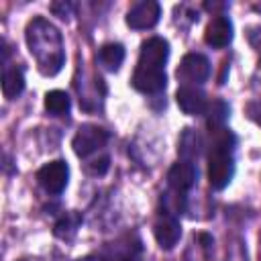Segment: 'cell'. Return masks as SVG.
Wrapping results in <instances>:
<instances>
[{
	"label": "cell",
	"instance_id": "11",
	"mask_svg": "<svg viewBox=\"0 0 261 261\" xmlns=\"http://www.w3.org/2000/svg\"><path fill=\"white\" fill-rule=\"evenodd\" d=\"M175 102L181 108V112L190 114V116L204 114L206 108H208L206 94L196 86H179L177 92H175Z\"/></svg>",
	"mask_w": 261,
	"mask_h": 261
},
{
	"label": "cell",
	"instance_id": "16",
	"mask_svg": "<svg viewBox=\"0 0 261 261\" xmlns=\"http://www.w3.org/2000/svg\"><path fill=\"white\" fill-rule=\"evenodd\" d=\"M200 149H202V139L198 133H194L192 128H186L181 139H179V155L181 159L186 161H194L198 155H200Z\"/></svg>",
	"mask_w": 261,
	"mask_h": 261
},
{
	"label": "cell",
	"instance_id": "22",
	"mask_svg": "<svg viewBox=\"0 0 261 261\" xmlns=\"http://www.w3.org/2000/svg\"><path fill=\"white\" fill-rule=\"evenodd\" d=\"M249 43L255 51H261V27L249 29Z\"/></svg>",
	"mask_w": 261,
	"mask_h": 261
},
{
	"label": "cell",
	"instance_id": "23",
	"mask_svg": "<svg viewBox=\"0 0 261 261\" xmlns=\"http://www.w3.org/2000/svg\"><path fill=\"white\" fill-rule=\"evenodd\" d=\"M77 261H98V259L92 257V255H88V257H82V259H77Z\"/></svg>",
	"mask_w": 261,
	"mask_h": 261
},
{
	"label": "cell",
	"instance_id": "1",
	"mask_svg": "<svg viewBox=\"0 0 261 261\" xmlns=\"http://www.w3.org/2000/svg\"><path fill=\"white\" fill-rule=\"evenodd\" d=\"M24 39L29 53L35 57L37 67L43 75H55L61 71L65 61V51H63L61 33L57 31L55 24H51L43 16H37L27 24Z\"/></svg>",
	"mask_w": 261,
	"mask_h": 261
},
{
	"label": "cell",
	"instance_id": "4",
	"mask_svg": "<svg viewBox=\"0 0 261 261\" xmlns=\"http://www.w3.org/2000/svg\"><path fill=\"white\" fill-rule=\"evenodd\" d=\"M181 86H200L210 77V61L202 53H188L175 71Z\"/></svg>",
	"mask_w": 261,
	"mask_h": 261
},
{
	"label": "cell",
	"instance_id": "14",
	"mask_svg": "<svg viewBox=\"0 0 261 261\" xmlns=\"http://www.w3.org/2000/svg\"><path fill=\"white\" fill-rule=\"evenodd\" d=\"M22 90H24L22 69H18V67H4V73H2V94L8 100H14L16 96H20Z\"/></svg>",
	"mask_w": 261,
	"mask_h": 261
},
{
	"label": "cell",
	"instance_id": "24",
	"mask_svg": "<svg viewBox=\"0 0 261 261\" xmlns=\"http://www.w3.org/2000/svg\"><path fill=\"white\" fill-rule=\"evenodd\" d=\"M259 67H261V61H259Z\"/></svg>",
	"mask_w": 261,
	"mask_h": 261
},
{
	"label": "cell",
	"instance_id": "21",
	"mask_svg": "<svg viewBox=\"0 0 261 261\" xmlns=\"http://www.w3.org/2000/svg\"><path fill=\"white\" fill-rule=\"evenodd\" d=\"M247 114H249L251 120H255V122L261 126V98L249 102V106H247Z\"/></svg>",
	"mask_w": 261,
	"mask_h": 261
},
{
	"label": "cell",
	"instance_id": "19",
	"mask_svg": "<svg viewBox=\"0 0 261 261\" xmlns=\"http://www.w3.org/2000/svg\"><path fill=\"white\" fill-rule=\"evenodd\" d=\"M108 165H110V159H108V155H104V157H100L98 161L88 163L86 169H88V173H92V175H102V173H106Z\"/></svg>",
	"mask_w": 261,
	"mask_h": 261
},
{
	"label": "cell",
	"instance_id": "7",
	"mask_svg": "<svg viewBox=\"0 0 261 261\" xmlns=\"http://www.w3.org/2000/svg\"><path fill=\"white\" fill-rule=\"evenodd\" d=\"M159 16H161V6L159 2L155 0H143V2H137L128 14H126V24L130 29H137V31H143V29H153L157 22H159Z\"/></svg>",
	"mask_w": 261,
	"mask_h": 261
},
{
	"label": "cell",
	"instance_id": "17",
	"mask_svg": "<svg viewBox=\"0 0 261 261\" xmlns=\"http://www.w3.org/2000/svg\"><path fill=\"white\" fill-rule=\"evenodd\" d=\"M228 112H230V108H228V104H226L224 100H214V102H210L208 108H206V112H204L210 130L222 128L224 122H226V118H228Z\"/></svg>",
	"mask_w": 261,
	"mask_h": 261
},
{
	"label": "cell",
	"instance_id": "20",
	"mask_svg": "<svg viewBox=\"0 0 261 261\" xmlns=\"http://www.w3.org/2000/svg\"><path fill=\"white\" fill-rule=\"evenodd\" d=\"M51 12L59 18H67L71 14V4L69 2H53L51 4Z\"/></svg>",
	"mask_w": 261,
	"mask_h": 261
},
{
	"label": "cell",
	"instance_id": "10",
	"mask_svg": "<svg viewBox=\"0 0 261 261\" xmlns=\"http://www.w3.org/2000/svg\"><path fill=\"white\" fill-rule=\"evenodd\" d=\"M133 88L143 92V94H159L165 90L167 75L165 69H149V67H137L130 80Z\"/></svg>",
	"mask_w": 261,
	"mask_h": 261
},
{
	"label": "cell",
	"instance_id": "12",
	"mask_svg": "<svg viewBox=\"0 0 261 261\" xmlns=\"http://www.w3.org/2000/svg\"><path fill=\"white\" fill-rule=\"evenodd\" d=\"M204 41H206V45H210L214 49L226 47L232 41V22H230V18L222 16V14L214 16L208 22L206 31H204Z\"/></svg>",
	"mask_w": 261,
	"mask_h": 261
},
{
	"label": "cell",
	"instance_id": "6",
	"mask_svg": "<svg viewBox=\"0 0 261 261\" xmlns=\"http://www.w3.org/2000/svg\"><path fill=\"white\" fill-rule=\"evenodd\" d=\"M167 57H169V43L163 37H151L141 45V55H139L137 67L165 69Z\"/></svg>",
	"mask_w": 261,
	"mask_h": 261
},
{
	"label": "cell",
	"instance_id": "8",
	"mask_svg": "<svg viewBox=\"0 0 261 261\" xmlns=\"http://www.w3.org/2000/svg\"><path fill=\"white\" fill-rule=\"evenodd\" d=\"M153 234H155L157 245L163 251H171L177 245V241L181 239V224H179L177 216L163 212L153 224Z\"/></svg>",
	"mask_w": 261,
	"mask_h": 261
},
{
	"label": "cell",
	"instance_id": "9",
	"mask_svg": "<svg viewBox=\"0 0 261 261\" xmlns=\"http://www.w3.org/2000/svg\"><path fill=\"white\" fill-rule=\"evenodd\" d=\"M196 179H198V169H196L194 161H186V159H179L177 163H173L167 173L169 190L184 194V196L188 190H192L196 186Z\"/></svg>",
	"mask_w": 261,
	"mask_h": 261
},
{
	"label": "cell",
	"instance_id": "18",
	"mask_svg": "<svg viewBox=\"0 0 261 261\" xmlns=\"http://www.w3.org/2000/svg\"><path fill=\"white\" fill-rule=\"evenodd\" d=\"M80 224H82V216H80V214H75V212H65V214L61 216V220L55 224V234H57L59 239H71V237L77 232Z\"/></svg>",
	"mask_w": 261,
	"mask_h": 261
},
{
	"label": "cell",
	"instance_id": "15",
	"mask_svg": "<svg viewBox=\"0 0 261 261\" xmlns=\"http://www.w3.org/2000/svg\"><path fill=\"white\" fill-rule=\"evenodd\" d=\"M69 96L67 92L63 90H51L45 94V110L53 116H61V114H67L69 112Z\"/></svg>",
	"mask_w": 261,
	"mask_h": 261
},
{
	"label": "cell",
	"instance_id": "3",
	"mask_svg": "<svg viewBox=\"0 0 261 261\" xmlns=\"http://www.w3.org/2000/svg\"><path fill=\"white\" fill-rule=\"evenodd\" d=\"M106 143H108V130H104L98 124H82L71 141V147L77 157L86 159L92 153L100 151Z\"/></svg>",
	"mask_w": 261,
	"mask_h": 261
},
{
	"label": "cell",
	"instance_id": "5",
	"mask_svg": "<svg viewBox=\"0 0 261 261\" xmlns=\"http://www.w3.org/2000/svg\"><path fill=\"white\" fill-rule=\"evenodd\" d=\"M37 179L41 184V188L49 194H61L67 186V179H69V167L63 159H55V161H49L45 163L39 171H37Z\"/></svg>",
	"mask_w": 261,
	"mask_h": 261
},
{
	"label": "cell",
	"instance_id": "2",
	"mask_svg": "<svg viewBox=\"0 0 261 261\" xmlns=\"http://www.w3.org/2000/svg\"><path fill=\"white\" fill-rule=\"evenodd\" d=\"M212 133V143L208 151V181L214 190H224L234 175V135L222 126Z\"/></svg>",
	"mask_w": 261,
	"mask_h": 261
},
{
	"label": "cell",
	"instance_id": "13",
	"mask_svg": "<svg viewBox=\"0 0 261 261\" xmlns=\"http://www.w3.org/2000/svg\"><path fill=\"white\" fill-rule=\"evenodd\" d=\"M98 61L102 63L104 69L108 71H116L122 61H124V47L120 43H106L100 47L98 51Z\"/></svg>",
	"mask_w": 261,
	"mask_h": 261
}]
</instances>
